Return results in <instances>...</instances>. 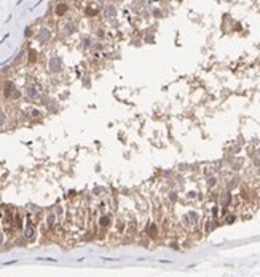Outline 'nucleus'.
I'll return each mask as SVG.
<instances>
[{"label": "nucleus", "instance_id": "nucleus-2", "mask_svg": "<svg viewBox=\"0 0 260 277\" xmlns=\"http://www.w3.org/2000/svg\"><path fill=\"white\" fill-rule=\"evenodd\" d=\"M50 69L51 71H59L61 69V61H59L58 58H53L51 61H50Z\"/></svg>", "mask_w": 260, "mask_h": 277}, {"label": "nucleus", "instance_id": "nucleus-8", "mask_svg": "<svg viewBox=\"0 0 260 277\" xmlns=\"http://www.w3.org/2000/svg\"><path fill=\"white\" fill-rule=\"evenodd\" d=\"M11 90H13V83L8 82L7 87H5V96H10V95H11Z\"/></svg>", "mask_w": 260, "mask_h": 277}, {"label": "nucleus", "instance_id": "nucleus-6", "mask_svg": "<svg viewBox=\"0 0 260 277\" xmlns=\"http://www.w3.org/2000/svg\"><path fill=\"white\" fill-rule=\"evenodd\" d=\"M64 27H65V29H64L65 34H72V32L75 31V27H74V23H65Z\"/></svg>", "mask_w": 260, "mask_h": 277}, {"label": "nucleus", "instance_id": "nucleus-13", "mask_svg": "<svg viewBox=\"0 0 260 277\" xmlns=\"http://www.w3.org/2000/svg\"><path fill=\"white\" fill-rule=\"evenodd\" d=\"M97 2H101V3H104V2H105V0H97Z\"/></svg>", "mask_w": 260, "mask_h": 277}, {"label": "nucleus", "instance_id": "nucleus-12", "mask_svg": "<svg viewBox=\"0 0 260 277\" xmlns=\"http://www.w3.org/2000/svg\"><path fill=\"white\" fill-rule=\"evenodd\" d=\"M31 61H35V51H31Z\"/></svg>", "mask_w": 260, "mask_h": 277}, {"label": "nucleus", "instance_id": "nucleus-3", "mask_svg": "<svg viewBox=\"0 0 260 277\" xmlns=\"http://www.w3.org/2000/svg\"><path fill=\"white\" fill-rule=\"evenodd\" d=\"M104 13H105V16H109V18H113L116 14V10H115V7H105V10H104Z\"/></svg>", "mask_w": 260, "mask_h": 277}, {"label": "nucleus", "instance_id": "nucleus-9", "mask_svg": "<svg viewBox=\"0 0 260 277\" xmlns=\"http://www.w3.org/2000/svg\"><path fill=\"white\" fill-rule=\"evenodd\" d=\"M26 237H27V239H32V237H34V228H32V226H29V228L26 229Z\"/></svg>", "mask_w": 260, "mask_h": 277}, {"label": "nucleus", "instance_id": "nucleus-11", "mask_svg": "<svg viewBox=\"0 0 260 277\" xmlns=\"http://www.w3.org/2000/svg\"><path fill=\"white\" fill-rule=\"evenodd\" d=\"M3 122H5V115H3V114H0V125L3 123Z\"/></svg>", "mask_w": 260, "mask_h": 277}, {"label": "nucleus", "instance_id": "nucleus-7", "mask_svg": "<svg viewBox=\"0 0 260 277\" xmlns=\"http://www.w3.org/2000/svg\"><path fill=\"white\" fill-rule=\"evenodd\" d=\"M27 95H29L31 98H37V96H38V90H37L35 87H31V88L27 90Z\"/></svg>", "mask_w": 260, "mask_h": 277}, {"label": "nucleus", "instance_id": "nucleus-1", "mask_svg": "<svg viewBox=\"0 0 260 277\" xmlns=\"http://www.w3.org/2000/svg\"><path fill=\"white\" fill-rule=\"evenodd\" d=\"M50 38H51V32H50L46 27H42L40 32H38V40L40 42H48Z\"/></svg>", "mask_w": 260, "mask_h": 277}, {"label": "nucleus", "instance_id": "nucleus-5", "mask_svg": "<svg viewBox=\"0 0 260 277\" xmlns=\"http://www.w3.org/2000/svg\"><path fill=\"white\" fill-rule=\"evenodd\" d=\"M99 224H101V228H107V226L110 224V216H109V215L102 216V218H101V221H99Z\"/></svg>", "mask_w": 260, "mask_h": 277}, {"label": "nucleus", "instance_id": "nucleus-4", "mask_svg": "<svg viewBox=\"0 0 260 277\" xmlns=\"http://www.w3.org/2000/svg\"><path fill=\"white\" fill-rule=\"evenodd\" d=\"M65 11H67V5L61 3V5H58V7H56V14H58V16H62Z\"/></svg>", "mask_w": 260, "mask_h": 277}, {"label": "nucleus", "instance_id": "nucleus-10", "mask_svg": "<svg viewBox=\"0 0 260 277\" xmlns=\"http://www.w3.org/2000/svg\"><path fill=\"white\" fill-rule=\"evenodd\" d=\"M230 200H231V195H230V194H225V195H223V199H222V204L227 205Z\"/></svg>", "mask_w": 260, "mask_h": 277}]
</instances>
